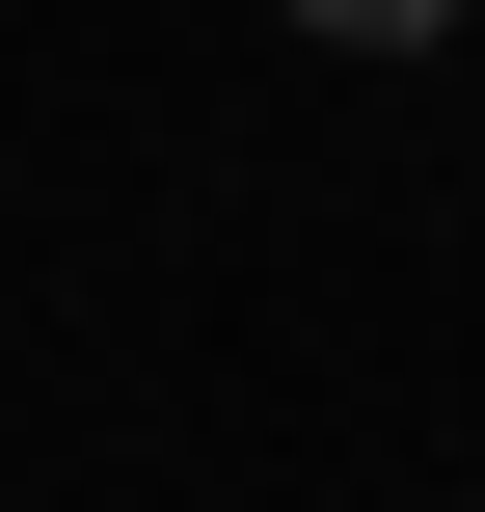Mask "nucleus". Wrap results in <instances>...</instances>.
Returning a JSON list of instances; mask_svg holds the SVG:
<instances>
[{"label":"nucleus","instance_id":"f257e3e1","mask_svg":"<svg viewBox=\"0 0 485 512\" xmlns=\"http://www.w3.org/2000/svg\"><path fill=\"white\" fill-rule=\"evenodd\" d=\"M297 27H351V54H405V27H459V0H297Z\"/></svg>","mask_w":485,"mask_h":512}]
</instances>
